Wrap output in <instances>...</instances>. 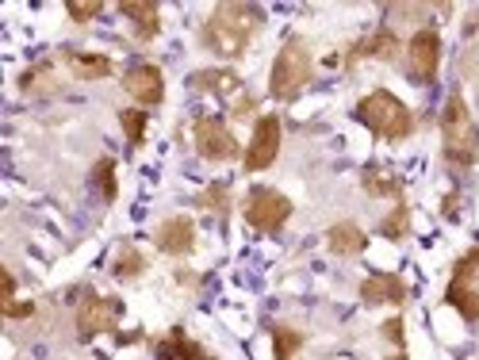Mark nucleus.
<instances>
[{
    "label": "nucleus",
    "mask_w": 479,
    "mask_h": 360,
    "mask_svg": "<svg viewBox=\"0 0 479 360\" xmlns=\"http://www.w3.org/2000/svg\"><path fill=\"white\" fill-rule=\"evenodd\" d=\"M357 119H361L372 134H380V139H406V134L415 131V115H410V108L399 96H391L387 89L368 92L361 104H357Z\"/></svg>",
    "instance_id": "f03ea898"
},
{
    "label": "nucleus",
    "mask_w": 479,
    "mask_h": 360,
    "mask_svg": "<svg viewBox=\"0 0 479 360\" xmlns=\"http://www.w3.org/2000/svg\"><path fill=\"white\" fill-rule=\"evenodd\" d=\"M196 246V222L188 219V215H173V219H165L161 227H158V249L161 253H188Z\"/></svg>",
    "instance_id": "9b49d317"
},
{
    "label": "nucleus",
    "mask_w": 479,
    "mask_h": 360,
    "mask_svg": "<svg viewBox=\"0 0 479 360\" xmlns=\"http://www.w3.org/2000/svg\"><path fill=\"white\" fill-rule=\"evenodd\" d=\"M327 246L337 257H353V253H365L368 238H365V230L357 227V222H337V227H330V234H327Z\"/></svg>",
    "instance_id": "4468645a"
},
{
    "label": "nucleus",
    "mask_w": 479,
    "mask_h": 360,
    "mask_svg": "<svg viewBox=\"0 0 479 360\" xmlns=\"http://www.w3.org/2000/svg\"><path fill=\"white\" fill-rule=\"evenodd\" d=\"M361 299L365 303H403L406 299V284L396 277V272H372V277L361 284Z\"/></svg>",
    "instance_id": "f8f14e48"
},
{
    "label": "nucleus",
    "mask_w": 479,
    "mask_h": 360,
    "mask_svg": "<svg viewBox=\"0 0 479 360\" xmlns=\"http://www.w3.org/2000/svg\"><path fill=\"white\" fill-rule=\"evenodd\" d=\"M261 8L253 5H222L211 12V20L203 24V43L222 58H238L261 31Z\"/></svg>",
    "instance_id": "f257e3e1"
},
{
    "label": "nucleus",
    "mask_w": 479,
    "mask_h": 360,
    "mask_svg": "<svg viewBox=\"0 0 479 360\" xmlns=\"http://www.w3.org/2000/svg\"><path fill=\"white\" fill-rule=\"evenodd\" d=\"M406 65H410V77H415V81H434L437 77V65H441V35H437L434 27L415 31V39L406 43Z\"/></svg>",
    "instance_id": "0eeeda50"
},
{
    "label": "nucleus",
    "mask_w": 479,
    "mask_h": 360,
    "mask_svg": "<svg viewBox=\"0 0 479 360\" xmlns=\"http://www.w3.org/2000/svg\"><path fill=\"white\" fill-rule=\"evenodd\" d=\"M200 203L208 211H227V184H215V188H208V192L200 196Z\"/></svg>",
    "instance_id": "a878e982"
},
{
    "label": "nucleus",
    "mask_w": 479,
    "mask_h": 360,
    "mask_svg": "<svg viewBox=\"0 0 479 360\" xmlns=\"http://www.w3.org/2000/svg\"><path fill=\"white\" fill-rule=\"evenodd\" d=\"M384 337L396 341V345H403V318H387L384 322Z\"/></svg>",
    "instance_id": "c756f323"
},
{
    "label": "nucleus",
    "mask_w": 479,
    "mask_h": 360,
    "mask_svg": "<svg viewBox=\"0 0 479 360\" xmlns=\"http://www.w3.org/2000/svg\"><path fill=\"white\" fill-rule=\"evenodd\" d=\"M449 303H453L456 311L464 315L468 322H475V318H479V291L464 287V284H460V280H453V284H449Z\"/></svg>",
    "instance_id": "aec40b11"
},
{
    "label": "nucleus",
    "mask_w": 479,
    "mask_h": 360,
    "mask_svg": "<svg viewBox=\"0 0 479 360\" xmlns=\"http://www.w3.org/2000/svg\"><path fill=\"white\" fill-rule=\"evenodd\" d=\"M475 268H479V246H475L468 257H460V261H456V268H453V280H468Z\"/></svg>",
    "instance_id": "bb28decb"
},
{
    "label": "nucleus",
    "mask_w": 479,
    "mask_h": 360,
    "mask_svg": "<svg viewBox=\"0 0 479 360\" xmlns=\"http://www.w3.org/2000/svg\"><path fill=\"white\" fill-rule=\"evenodd\" d=\"M142 268H146V257L134 249V246H123L115 257V277L119 280H134V277H142Z\"/></svg>",
    "instance_id": "4be33fe9"
},
{
    "label": "nucleus",
    "mask_w": 479,
    "mask_h": 360,
    "mask_svg": "<svg viewBox=\"0 0 479 360\" xmlns=\"http://www.w3.org/2000/svg\"><path fill=\"white\" fill-rule=\"evenodd\" d=\"M307 81H311V50H307L303 39H288L280 46L277 62H272L269 92L272 100H296Z\"/></svg>",
    "instance_id": "20e7f679"
},
{
    "label": "nucleus",
    "mask_w": 479,
    "mask_h": 360,
    "mask_svg": "<svg viewBox=\"0 0 479 360\" xmlns=\"http://www.w3.org/2000/svg\"><path fill=\"white\" fill-rule=\"evenodd\" d=\"M158 356H161V360H211L184 330H173V334H169L161 345H158Z\"/></svg>",
    "instance_id": "dca6fc26"
},
{
    "label": "nucleus",
    "mask_w": 479,
    "mask_h": 360,
    "mask_svg": "<svg viewBox=\"0 0 479 360\" xmlns=\"http://www.w3.org/2000/svg\"><path fill=\"white\" fill-rule=\"evenodd\" d=\"M441 139H445V158L453 165H472L475 161V150H479V131L468 115L464 96L453 92L449 104L441 112Z\"/></svg>",
    "instance_id": "7ed1b4c3"
},
{
    "label": "nucleus",
    "mask_w": 479,
    "mask_h": 360,
    "mask_svg": "<svg viewBox=\"0 0 479 360\" xmlns=\"http://www.w3.org/2000/svg\"><path fill=\"white\" fill-rule=\"evenodd\" d=\"M280 153V119L277 115H261L258 127H253V139L246 146V169L249 173H261L277 161Z\"/></svg>",
    "instance_id": "6e6552de"
},
{
    "label": "nucleus",
    "mask_w": 479,
    "mask_h": 360,
    "mask_svg": "<svg viewBox=\"0 0 479 360\" xmlns=\"http://www.w3.org/2000/svg\"><path fill=\"white\" fill-rule=\"evenodd\" d=\"M96 184H100V192H104V199H115V161L112 158L96 161Z\"/></svg>",
    "instance_id": "393cba45"
},
{
    "label": "nucleus",
    "mask_w": 479,
    "mask_h": 360,
    "mask_svg": "<svg viewBox=\"0 0 479 360\" xmlns=\"http://www.w3.org/2000/svg\"><path fill=\"white\" fill-rule=\"evenodd\" d=\"M12 296H15V280H12V272H5V306L12 303Z\"/></svg>",
    "instance_id": "7c9ffc66"
},
{
    "label": "nucleus",
    "mask_w": 479,
    "mask_h": 360,
    "mask_svg": "<svg viewBox=\"0 0 479 360\" xmlns=\"http://www.w3.org/2000/svg\"><path fill=\"white\" fill-rule=\"evenodd\" d=\"M123 15L134 20V31H139V39H153L158 35V5L153 0H123Z\"/></svg>",
    "instance_id": "2eb2a0df"
},
{
    "label": "nucleus",
    "mask_w": 479,
    "mask_h": 360,
    "mask_svg": "<svg viewBox=\"0 0 479 360\" xmlns=\"http://www.w3.org/2000/svg\"><path fill=\"white\" fill-rule=\"evenodd\" d=\"M119 123H123L127 142H131V146H142V134H146V112L127 108V112H119Z\"/></svg>",
    "instance_id": "5701e85b"
},
{
    "label": "nucleus",
    "mask_w": 479,
    "mask_h": 360,
    "mask_svg": "<svg viewBox=\"0 0 479 360\" xmlns=\"http://www.w3.org/2000/svg\"><path fill=\"white\" fill-rule=\"evenodd\" d=\"M406 227H410V208H406V203H399V208L384 219L380 230H384V238H391V242H399V238L406 234Z\"/></svg>",
    "instance_id": "b1692460"
},
{
    "label": "nucleus",
    "mask_w": 479,
    "mask_h": 360,
    "mask_svg": "<svg viewBox=\"0 0 479 360\" xmlns=\"http://www.w3.org/2000/svg\"><path fill=\"white\" fill-rule=\"evenodd\" d=\"M361 184H365V192H368V196H396V199L403 196V184H399L396 177H391L387 169H376V165L365 169Z\"/></svg>",
    "instance_id": "6ab92c4d"
},
{
    "label": "nucleus",
    "mask_w": 479,
    "mask_h": 360,
    "mask_svg": "<svg viewBox=\"0 0 479 360\" xmlns=\"http://www.w3.org/2000/svg\"><path fill=\"white\" fill-rule=\"evenodd\" d=\"M357 58H380V62H396V58H399V39L391 35L387 27H380V31H376V35H368L365 43H357V46H353L349 62H357Z\"/></svg>",
    "instance_id": "ddd939ff"
},
{
    "label": "nucleus",
    "mask_w": 479,
    "mask_h": 360,
    "mask_svg": "<svg viewBox=\"0 0 479 360\" xmlns=\"http://www.w3.org/2000/svg\"><path fill=\"white\" fill-rule=\"evenodd\" d=\"M292 219V199L280 196L277 188H253L246 199V222L253 230H280Z\"/></svg>",
    "instance_id": "39448f33"
},
{
    "label": "nucleus",
    "mask_w": 479,
    "mask_h": 360,
    "mask_svg": "<svg viewBox=\"0 0 479 360\" xmlns=\"http://www.w3.org/2000/svg\"><path fill=\"white\" fill-rule=\"evenodd\" d=\"M299 345H303V334L292 330V326H277V330H272V356L277 360H292Z\"/></svg>",
    "instance_id": "412c9836"
},
{
    "label": "nucleus",
    "mask_w": 479,
    "mask_h": 360,
    "mask_svg": "<svg viewBox=\"0 0 479 360\" xmlns=\"http://www.w3.org/2000/svg\"><path fill=\"white\" fill-rule=\"evenodd\" d=\"M35 315V303H8L5 306V318H31Z\"/></svg>",
    "instance_id": "c85d7f7f"
},
{
    "label": "nucleus",
    "mask_w": 479,
    "mask_h": 360,
    "mask_svg": "<svg viewBox=\"0 0 479 360\" xmlns=\"http://www.w3.org/2000/svg\"><path fill=\"white\" fill-rule=\"evenodd\" d=\"M123 315V303L112 299V296H89L77 311V337L81 341H93L96 334H104L115 326V318Z\"/></svg>",
    "instance_id": "1a4fd4ad"
},
{
    "label": "nucleus",
    "mask_w": 479,
    "mask_h": 360,
    "mask_svg": "<svg viewBox=\"0 0 479 360\" xmlns=\"http://www.w3.org/2000/svg\"><path fill=\"white\" fill-rule=\"evenodd\" d=\"M70 15L77 24H89L93 15H100V0H93V5H84V0H70Z\"/></svg>",
    "instance_id": "cd10ccee"
},
{
    "label": "nucleus",
    "mask_w": 479,
    "mask_h": 360,
    "mask_svg": "<svg viewBox=\"0 0 479 360\" xmlns=\"http://www.w3.org/2000/svg\"><path fill=\"white\" fill-rule=\"evenodd\" d=\"M192 89H200V92H219V96H234L238 92V81L234 73H227V70H200V73H192Z\"/></svg>",
    "instance_id": "f3484780"
},
{
    "label": "nucleus",
    "mask_w": 479,
    "mask_h": 360,
    "mask_svg": "<svg viewBox=\"0 0 479 360\" xmlns=\"http://www.w3.org/2000/svg\"><path fill=\"white\" fill-rule=\"evenodd\" d=\"M391 360H406V356H391Z\"/></svg>",
    "instance_id": "2f4dec72"
},
{
    "label": "nucleus",
    "mask_w": 479,
    "mask_h": 360,
    "mask_svg": "<svg viewBox=\"0 0 479 360\" xmlns=\"http://www.w3.org/2000/svg\"><path fill=\"white\" fill-rule=\"evenodd\" d=\"M123 89L139 100V104L153 108L165 100V77H161L158 65H134V70H127V77H123Z\"/></svg>",
    "instance_id": "9d476101"
},
{
    "label": "nucleus",
    "mask_w": 479,
    "mask_h": 360,
    "mask_svg": "<svg viewBox=\"0 0 479 360\" xmlns=\"http://www.w3.org/2000/svg\"><path fill=\"white\" fill-rule=\"evenodd\" d=\"M196 150H200V158H208V161H230L242 153L234 142V134L222 127V119H215V115L196 119Z\"/></svg>",
    "instance_id": "423d86ee"
},
{
    "label": "nucleus",
    "mask_w": 479,
    "mask_h": 360,
    "mask_svg": "<svg viewBox=\"0 0 479 360\" xmlns=\"http://www.w3.org/2000/svg\"><path fill=\"white\" fill-rule=\"evenodd\" d=\"M70 65H73V73L81 81H100V77H108L112 73V62L104 54H84V50H70Z\"/></svg>",
    "instance_id": "a211bd4d"
}]
</instances>
